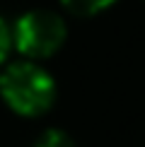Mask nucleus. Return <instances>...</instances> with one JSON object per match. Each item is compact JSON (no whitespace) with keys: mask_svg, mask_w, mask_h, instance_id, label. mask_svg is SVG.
<instances>
[{"mask_svg":"<svg viewBox=\"0 0 145 147\" xmlns=\"http://www.w3.org/2000/svg\"><path fill=\"white\" fill-rule=\"evenodd\" d=\"M0 92L12 111L20 116H41L56 101V84L44 68L22 60L0 75Z\"/></svg>","mask_w":145,"mask_h":147,"instance_id":"f257e3e1","label":"nucleus"},{"mask_svg":"<svg viewBox=\"0 0 145 147\" xmlns=\"http://www.w3.org/2000/svg\"><path fill=\"white\" fill-rule=\"evenodd\" d=\"M65 41V22L56 12L32 10L17 20L12 29V44L27 58H48Z\"/></svg>","mask_w":145,"mask_h":147,"instance_id":"f03ea898","label":"nucleus"},{"mask_svg":"<svg viewBox=\"0 0 145 147\" xmlns=\"http://www.w3.org/2000/svg\"><path fill=\"white\" fill-rule=\"evenodd\" d=\"M63 3V7L72 12V15H80V17H92L97 12L111 7L116 0H60Z\"/></svg>","mask_w":145,"mask_h":147,"instance_id":"7ed1b4c3","label":"nucleus"},{"mask_svg":"<svg viewBox=\"0 0 145 147\" xmlns=\"http://www.w3.org/2000/svg\"><path fill=\"white\" fill-rule=\"evenodd\" d=\"M34 147H75L72 145V140L65 135L63 130H58V128H51V130H46L44 135L36 140Z\"/></svg>","mask_w":145,"mask_h":147,"instance_id":"20e7f679","label":"nucleus"},{"mask_svg":"<svg viewBox=\"0 0 145 147\" xmlns=\"http://www.w3.org/2000/svg\"><path fill=\"white\" fill-rule=\"evenodd\" d=\"M10 48H12V29L7 27V22L0 17V63H5Z\"/></svg>","mask_w":145,"mask_h":147,"instance_id":"39448f33","label":"nucleus"}]
</instances>
